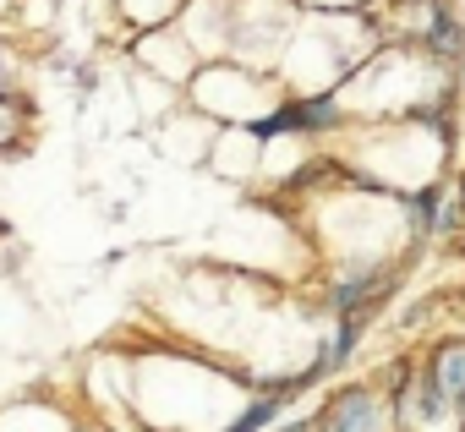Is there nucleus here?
Here are the masks:
<instances>
[{
	"instance_id": "obj_1",
	"label": "nucleus",
	"mask_w": 465,
	"mask_h": 432,
	"mask_svg": "<svg viewBox=\"0 0 465 432\" xmlns=\"http://www.w3.org/2000/svg\"><path fill=\"white\" fill-rule=\"evenodd\" d=\"M312 432H383V416H378V399L367 388H345L323 405L318 427Z\"/></svg>"
},
{
	"instance_id": "obj_2",
	"label": "nucleus",
	"mask_w": 465,
	"mask_h": 432,
	"mask_svg": "<svg viewBox=\"0 0 465 432\" xmlns=\"http://www.w3.org/2000/svg\"><path fill=\"white\" fill-rule=\"evenodd\" d=\"M334 115H340V110H334L329 99H312V104H291L285 115H274L263 132H285V126H296V132H323V126H334Z\"/></svg>"
},
{
	"instance_id": "obj_4",
	"label": "nucleus",
	"mask_w": 465,
	"mask_h": 432,
	"mask_svg": "<svg viewBox=\"0 0 465 432\" xmlns=\"http://www.w3.org/2000/svg\"><path fill=\"white\" fill-rule=\"evenodd\" d=\"M427 44H432L438 55H460V50H465V44H460V23H454V17H449L443 6L432 12V28H427Z\"/></svg>"
},
{
	"instance_id": "obj_6",
	"label": "nucleus",
	"mask_w": 465,
	"mask_h": 432,
	"mask_svg": "<svg viewBox=\"0 0 465 432\" xmlns=\"http://www.w3.org/2000/svg\"><path fill=\"white\" fill-rule=\"evenodd\" d=\"M263 421H274V399H258V405H252L242 421H230V432H258Z\"/></svg>"
},
{
	"instance_id": "obj_5",
	"label": "nucleus",
	"mask_w": 465,
	"mask_h": 432,
	"mask_svg": "<svg viewBox=\"0 0 465 432\" xmlns=\"http://www.w3.org/2000/svg\"><path fill=\"white\" fill-rule=\"evenodd\" d=\"M416 405H421V421H438V416H443L449 394H443L438 372H421V383H416Z\"/></svg>"
},
{
	"instance_id": "obj_3",
	"label": "nucleus",
	"mask_w": 465,
	"mask_h": 432,
	"mask_svg": "<svg viewBox=\"0 0 465 432\" xmlns=\"http://www.w3.org/2000/svg\"><path fill=\"white\" fill-rule=\"evenodd\" d=\"M438 383H443V394L454 399V405H465V345H443L438 350Z\"/></svg>"
},
{
	"instance_id": "obj_7",
	"label": "nucleus",
	"mask_w": 465,
	"mask_h": 432,
	"mask_svg": "<svg viewBox=\"0 0 465 432\" xmlns=\"http://www.w3.org/2000/svg\"><path fill=\"white\" fill-rule=\"evenodd\" d=\"M460 208H465V181H460Z\"/></svg>"
}]
</instances>
